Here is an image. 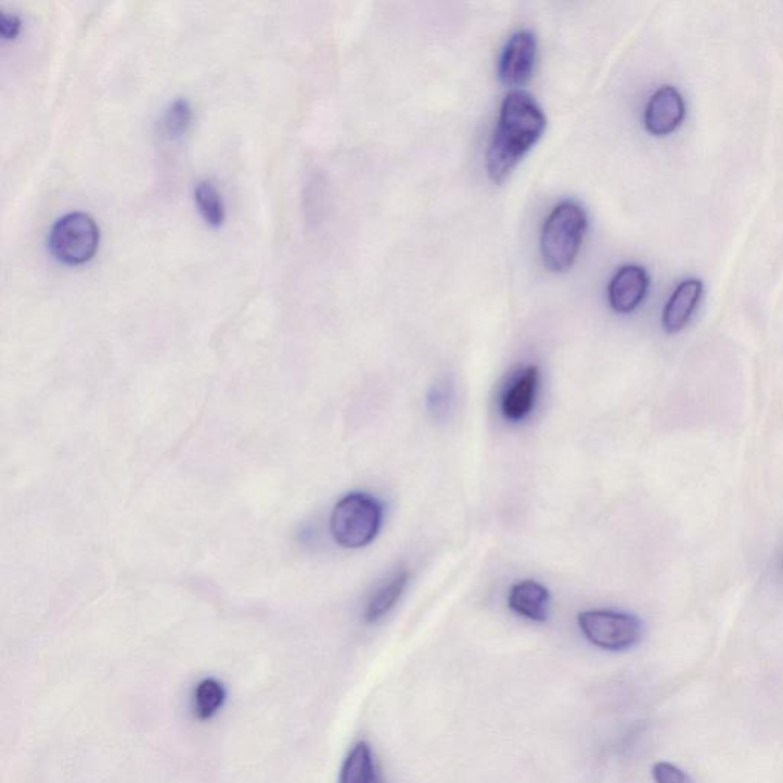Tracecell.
I'll return each instance as SVG.
<instances>
[{
	"label": "cell",
	"mask_w": 783,
	"mask_h": 783,
	"mask_svg": "<svg viewBox=\"0 0 783 783\" xmlns=\"http://www.w3.org/2000/svg\"><path fill=\"white\" fill-rule=\"evenodd\" d=\"M547 128L542 107L528 92L514 89L503 100L498 126L487 151V171L495 182L505 181L531 151Z\"/></svg>",
	"instance_id": "6da1fadb"
},
{
	"label": "cell",
	"mask_w": 783,
	"mask_h": 783,
	"mask_svg": "<svg viewBox=\"0 0 783 783\" xmlns=\"http://www.w3.org/2000/svg\"><path fill=\"white\" fill-rule=\"evenodd\" d=\"M587 227V214L574 201H565L551 211L540 238V252L548 270L565 273L573 267Z\"/></svg>",
	"instance_id": "7a4b0ae2"
},
{
	"label": "cell",
	"mask_w": 783,
	"mask_h": 783,
	"mask_svg": "<svg viewBox=\"0 0 783 783\" xmlns=\"http://www.w3.org/2000/svg\"><path fill=\"white\" fill-rule=\"evenodd\" d=\"M382 522L383 506L374 496L349 493L334 506L331 532L338 545L357 550L368 547L375 539Z\"/></svg>",
	"instance_id": "3957f363"
},
{
	"label": "cell",
	"mask_w": 783,
	"mask_h": 783,
	"mask_svg": "<svg viewBox=\"0 0 783 783\" xmlns=\"http://www.w3.org/2000/svg\"><path fill=\"white\" fill-rule=\"evenodd\" d=\"M100 229L95 219L85 211L60 216L48 233V249L66 265H84L95 256Z\"/></svg>",
	"instance_id": "277c9868"
},
{
	"label": "cell",
	"mask_w": 783,
	"mask_h": 783,
	"mask_svg": "<svg viewBox=\"0 0 783 783\" xmlns=\"http://www.w3.org/2000/svg\"><path fill=\"white\" fill-rule=\"evenodd\" d=\"M579 628L589 643L605 651H626L639 644L643 625L636 615L615 611H587L579 615Z\"/></svg>",
	"instance_id": "5b68a950"
},
{
	"label": "cell",
	"mask_w": 783,
	"mask_h": 783,
	"mask_svg": "<svg viewBox=\"0 0 783 783\" xmlns=\"http://www.w3.org/2000/svg\"><path fill=\"white\" fill-rule=\"evenodd\" d=\"M537 39L529 29H521L510 37L499 57L498 76L505 86L527 84L535 73Z\"/></svg>",
	"instance_id": "8992f818"
},
{
	"label": "cell",
	"mask_w": 783,
	"mask_h": 783,
	"mask_svg": "<svg viewBox=\"0 0 783 783\" xmlns=\"http://www.w3.org/2000/svg\"><path fill=\"white\" fill-rule=\"evenodd\" d=\"M685 117V103L678 89L663 86L649 100L644 125L652 136L662 137L680 128Z\"/></svg>",
	"instance_id": "52a82bcc"
},
{
	"label": "cell",
	"mask_w": 783,
	"mask_h": 783,
	"mask_svg": "<svg viewBox=\"0 0 783 783\" xmlns=\"http://www.w3.org/2000/svg\"><path fill=\"white\" fill-rule=\"evenodd\" d=\"M649 290V275L640 265H625L614 274L607 298L614 311L629 315L640 307Z\"/></svg>",
	"instance_id": "ba28073f"
},
{
	"label": "cell",
	"mask_w": 783,
	"mask_h": 783,
	"mask_svg": "<svg viewBox=\"0 0 783 783\" xmlns=\"http://www.w3.org/2000/svg\"><path fill=\"white\" fill-rule=\"evenodd\" d=\"M703 296V283L698 279H688L677 286L663 312V326L669 334L680 333L692 319Z\"/></svg>",
	"instance_id": "9c48e42d"
},
{
	"label": "cell",
	"mask_w": 783,
	"mask_h": 783,
	"mask_svg": "<svg viewBox=\"0 0 783 783\" xmlns=\"http://www.w3.org/2000/svg\"><path fill=\"white\" fill-rule=\"evenodd\" d=\"M539 378V369L528 367L510 384L502 398V413L506 420L522 421L531 412Z\"/></svg>",
	"instance_id": "30bf717a"
},
{
	"label": "cell",
	"mask_w": 783,
	"mask_h": 783,
	"mask_svg": "<svg viewBox=\"0 0 783 783\" xmlns=\"http://www.w3.org/2000/svg\"><path fill=\"white\" fill-rule=\"evenodd\" d=\"M509 606L511 611L528 620L547 621L550 614V592L539 581H519L510 589Z\"/></svg>",
	"instance_id": "8fae6325"
},
{
	"label": "cell",
	"mask_w": 783,
	"mask_h": 783,
	"mask_svg": "<svg viewBox=\"0 0 783 783\" xmlns=\"http://www.w3.org/2000/svg\"><path fill=\"white\" fill-rule=\"evenodd\" d=\"M409 583L408 570H397L394 576L384 581L378 587L371 599H369L367 609H364V621L376 622L382 620L384 615L390 613L401 599L402 592Z\"/></svg>",
	"instance_id": "7c38bea8"
},
{
	"label": "cell",
	"mask_w": 783,
	"mask_h": 783,
	"mask_svg": "<svg viewBox=\"0 0 783 783\" xmlns=\"http://www.w3.org/2000/svg\"><path fill=\"white\" fill-rule=\"evenodd\" d=\"M341 783H382L372 748L358 742L342 767Z\"/></svg>",
	"instance_id": "4fadbf2b"
},
{
	"label": "cell",
	"mask_w": 783,
	"mask_h": 783,
	"mask_svg": "<svg viewBox=\"0 0 783 783\" xmlns=\"http://www.w3.org/2000/svg\"><path fill=\"white\" fill-rule=\"evenodd\" d=\"M227 693L223 685L215 678H205L196 685L193 696V710L200 721H208L221 710Z\"/></svg>",
	"instance_id": "5bb4252c"
},
{
	"label": "cell",
	"mask_w": 783,
	"mask_h": 783,
	"mask_svg": "<svg viewBox=\"0 0 783 783\" xmlns=\"http://www.w3.org/2000/svg\"><path fill=\"white\" fill-rule=\"evenodd\" d=\"M195 203L197 210L208 226L221 227L226 221V205L221 193L211 181H200L195 185Z\"/></svg>",
	"instance_id": "9a60e30c"
},
{
	"label": "cell",
	"mask_w": 783,
	"mask_h": 783,
	"mask_svg": "<svg viewBox=\"0 0 783 783\" xmlns=\"http://www.w3.org/2000/svg\"><path fill=\"white\" fill-rule=\"evenodd\" d=\"M193 110L188 99H175L174 102L169 103V106L164 110L162 117L163 132L171 140L181 138L184 133H188L190 126H192Z\"/></svg>",
	"instance_id": "2e32d148"
},
{
	"label": "cell",
	"mask_w": 783,
	"mask_h": 783,
	"mask_svg": "<svg viewBox=\"0 0 783 783\" xmlns=\"http://www.w3.org/2000/svg\"><path fill=\"white\" fill-rule=\"evenodd\" d=\"M654 779L656 783H692L684 771L669 762L656 763Z\"/></svg>",
	"instance_id": "e0dca14e"
},
{
	"label": "cell",
	"mask_w": 783,
	"mask_h": 783,
	"mask_svg": "<svg viewBox=\"0 0 783 783\" xmlns=\"http://www.w3.org/2000/svg\"><path fill=\"white\" fill-rule=\"evenodd\" d=\"M22 29V21L17 14L2 11L0 13V36L3 40L16 39Z\"/></svg>",
	"instance_id": "ac0fdd59"
},
{
	"label": "cell",
	"mask_w": 783,
	"mask_h": 783,
	"mask_svg": "<svg viewBox=\"0 0 783 783\" xmlns=\"http://www.w3.org/2000/svg\"><path fill=\"white\" fill-rule=\"evenodd\" d=\"M450 394L447 384H438L432 389L428 402H431V410L436 416L444 415L449 409Z\"/></svg>",
	"instance_id": "d6986e66"
}]
</instances>
